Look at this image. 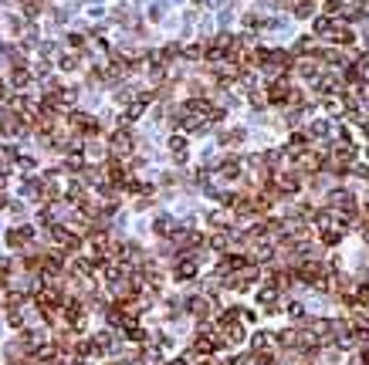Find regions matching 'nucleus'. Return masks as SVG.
I'll use <instances>...</instances> for the list:
<instances>
[{"instance_id":"obj_1","label":"nucleus","mask_w":369,"mask_h":365,"mask_svg":"<svg viewBox=\"0 0 369 365\" xmlns=\"http://www.w3.org/2000/svg\"><path fill=\"white\" fill-rule=\"evenodd\" d=\"M193 274H197V261H193V257H183L180 267H176V278H180V281H190Z\"/></svg>"},{"instance_id":"obj_2","label":"nucleus","mask_w":369,"mask_h":365,"mask_svg":"<svg viewBox=\"0 0 369 365\" xmlns=\"http://www.w3.org/2000/svg\"><path fill=\"white\" fill-rule=\"evenodd\" d=\"M247 139V132L244 129H230V132H221V146H240Z\"/></svg>"},{"instance_id":"obj_3","label":"nucleus","mask_w":369,"mask_h":365,"mask_svg":"<svg viewBox=\"0 0 369 365\" xmlns=\"http://www.w3.org/2000/svg\"><path fill=\"white\" fill-rule=\"evenodd\" d=\"M27 81H31V71H24V68H14V71H10V85H14V88H24Z\"/></svg>"},{"instance_id":"obj_4","label":"nucleus","mask_w":369,"mask_h":365,"mask_svg":"<svg viewBox=\"0 0 369 365\" xmlns=\"http://www.w3.org/2000/svg\"><path fill=\"white\" fill-rule=\"evenodd\" d=\"M325 14H342V0H325Z\"/></svg>"}]
</instances>
